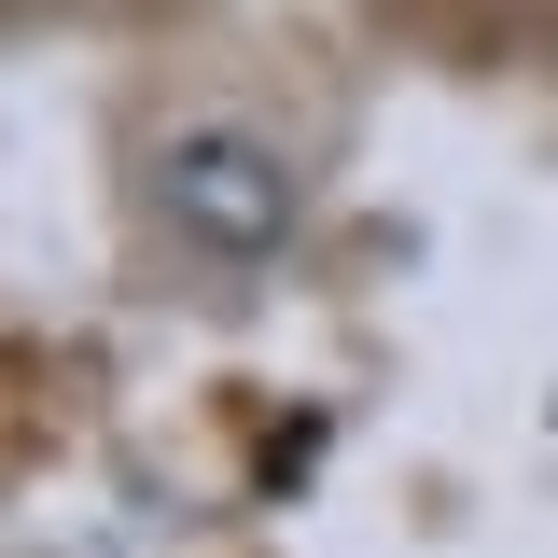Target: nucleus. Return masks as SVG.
Wrapping results in <instances>:
<instances>
[{
  "label": "nucleus",
  "mask_w": 558,
  "mask_h": 558,
  "mask_svg": "<svg viewBox=\"0 0 558 558\" xmlns=\"http://www.w3.org/2000/svg\"><path fill=\"white\" fill-rule=\"evenodd\" d=\"M168 209L252 252V238L293 223V182H279V154H252V140H182V154H168Z\"/></svg>",
  "instance_id": "f257e3e1"
}]
</instances>
